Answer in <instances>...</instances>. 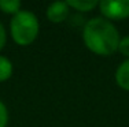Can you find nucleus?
<instances>
[{"label":"nucleus","mask_w":129,"mask_h":127,"mask_svg":"<svg viewBox=\"0 0 129 127\" xmlns=\"http://www.w3.org/2000/svg\"><path fill=\"white\" fill-rule=\"evenodd\" d=\"M118 51L124 56H128L129 57V36H128V37H124L122 40H119Z\"/></svg>","instance_id":"obj_9"},{"label":"nucleus","mask_w":129,"mask_h":127,"mask_svg":"<svg viewBox=\"0 0 129 127\" xmlns=\"http://www.w3.org/2000/svg\"><path fill=\"white\" fill-rule=\"evenodd\" d=\"M39 34V21L30 11H19L11 19V36L18 45L32 44Z\"/></svg>","instance_id":"obj_2"},{"label":"nucleus","mask_w":129,"mask_h":127,"mask_svg":"<svg viewBox=\"0 0 129 127\" xmlns=\"http://www.w3.org/2000/svg\"><path fill=\"white\" fill-rule=\"evenodd\" d=\"M21 2L18 0H0V8L6 14H17L19 13Z\"/></svg>","instance_id":"obj_8"},{"label":"nucleus","mask_w":129,"mask_h":127,"mask_svg":"<svg viewBox=\"0 0 129 127\" xmlns=\"http://www.w3.org/2000/svg\"><path fill=\"white\" fill-rule=\"evenodd\" d=\"M69 7H73L76 8L77 11H91L93 10L95 7L98 6V2L96 0H69L66 2Z\"/></svg>","instance_id":"obj_6"},{"label":"nucleus","mask_w":129,"mask_h":127,"mask_svg":"<svg viewBox=\"0 0 129 127\" xmlns=\"http://www.w3.org/2000/svg\"><path fill=\"white\" fill-rule=\"evenodd\" d=\"M6 40H7V36H6V30L3 28V25L0 23V49L4 47L6 44Z\"/></svg>","instance_id":"obj_11"},{"label":"nucleus","mask_w":129,"mask_h":127,"mask_svg":"<svg viewBox=\"0 0 129 127\" xmlns=\"http://www.w3.org/2000/svg\"><path fill=\"white\" fill-rule=\"evenodd\" d=\"M82 37L88 49L102 56L114 53L119 45L118 30L104 18H93L87 22Z\"/></svg>","instance_id":"obj_1"},{"label":"nucleus","mask_w":129,"mask_h":127,"mask_svg":"<svg viewBox=\"0 0 129 127\" xmlns=\"http://www.w3.org/2000/svg\"><path fill=\"white\" fill-rule=\"evenodd\" d=\"M8 122V112L6 105L0 101V127H6Z\"/></svg>","instance_id":"obj_10"},{"label":"nucleus","mask_w":129,"mask_h":127,"mask_svg":"<svg viewBox=\"0 0 129 127\" xmlns=\"http://www.w3.org/2000/svg\"><path fill=\"white\" fill-rule=\"evenodd\" d=\"M99 8L109 19H125L129 17V0H103L99 3Z\"/></svg>","instance_id":"obj_3"},{"label":"nucleus","mask_w":129,"mask_h":127,"mask_svg":"<svg viewBox=\"0 0 129 127\" xmlns=\"http://www.w3.org/2000/svg\"><path fill=\"white\" fill-rule=\"evenodd\" d=\"M115 81L119 87H122L124 90H129V59L117 68Z\"/></svg>","instance_id":"obj_5"},{"label":"nucleus","mask_w":129,"mask_h":127,"mask_svg":"<svg viewBox=\"0 0 129 127\" xmlns=\"http://www.w3.org/2000/svg\"><path fill=\"white\" fill-rule=\"evenodd\" d=\"M67 14H69V6L66 2H55L50 4L47 10V17L51 22L54 23H60L66 19Z\"/></svg>","instance_id":"obj_4"},{"label":"nucleus","mask_w":129,"mask_h":127,"mask_svg":"<svg viewBox=\"0 0 129 127\" xmlns=\"http://www.w3.org/2000/svg\"><path fill=\"white\" fill-rule=\"evenodd\" d=\"M13 74V63L4 56H0V82L7 81Z\"/></svg>","instance_id":"obj_7"}]
</instances>
